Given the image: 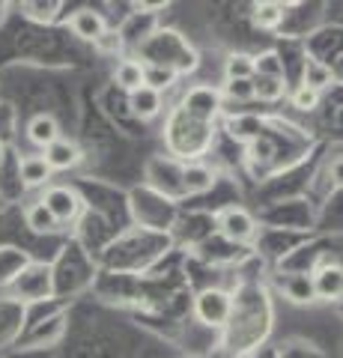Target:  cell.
I'll use <instances>...</instances> for the list:
<instances>
[{"label":"cell","mask_w":343,"mask_h":358,"mask_svg":"<svg viewBox=\"0 0 343 358\" xmlns=\"http://www.w3.org/2000/svg\"><path fill=\"white\" fill-rule=\"evenodd\" d=\"M272 331V299L260 284H242L233 293V313L221 329V346L227 355H248Z\"/></svg>","instance_id":"cell-1"},{"label":"cell","mask_w":343,"mask_h":358,"mask_svg":"<svg viewBox=\"0 0 343 358\" xmlns=\"http://www.w3.org/2000/svg\"><path fill=\"white\" fill-rule=\"evenodd\" d=\"M138 60L149 69L173 72L176 78L197 69V51L180 30L173 27H156L147 39L138 45Z\"/></svg>","instance_id":"cell-2"},{"label":"cell","mask_w":343,"mask_h":358,"mask_svg":"<svg viewBox=\"0 0 343 358\" xmlns=\"http://www.w3.org/2000/svg\"><path fill=\"white\" fill-rule=\"evenodd\" d=\"M212 141H215V122L188 114L180 105L168 114V122H164V143H168V150H170V159L203 162V155L212 147Z\"/></svg>","instance_id":"cell-3"},{"label":"cell","mask_w":343,"mask_h":358,"mask_svg":"<svg viewBox=\"0 0 343 358\" xmlns=\"http://www.w3.org/2000/svg\"><path fill=\"white\" fill-rule=\"evenodd\" d=\"M9 296L24 301L27 308L36 305V301H48L54 296V272H51V266L30 260L15 275V281L9 284Z\"/></svg>","instance_id":"cell-4"},{"label":"cell","mask_w":343,"mask_h":358,"mask_svg":"<svg viewBox=\"0 0 343 358\" xmlns=\"http://www.w3.org/2000/svg\"><path fill=\"white\" fill-rule=\"evenodd\" d=\"M215 230L221 233V239H227L230 245H254L260 236V221L254 218L251 209L230 203L224 209H218Z\"/></svg>","instance_id":"cell-5"},{"label":"cell","mask_w":343,"mask_h":358,"mask_svg":"<svg viewBox=\"0 0 343 358\" xmlns=\"http://www.w3.org/2000/svg\"><path fill=\"white\" fill-rule=\"evenodd\" d=\"M194 317L200 326L221 331L227 326L230 313H233V293L224 287H203L200 293L194 296Z\"/></svg>","instance_id":"cell-6"},{"label":"cell","mask_w":343,"mask_h":358,"mask_svg":"<svg viewBox=\"0 0 343 358\" xmlns=\"http://www.w3.org/2000/svg\"><path fill=\"white\" fill-rule=\"evenodd\" d=\"M39 203L51 212L60 227H69L84 212V197L78 194V188H72V185H48L45 192H42Z\"/></svg>","instance_id":"cell-7"},{"label":"cell","mask_w":343,"mask_h":358,"mask_svg":"<svg viewBox=\"0 0 343 358\" xmlns=\"http://www.w3.org/2000/svg\"><path fill=\"white\" fill-rule=\"evenodd\" d=\"M27 317H30V308L24 301L13 299L9 293L0 296V350L18 343L27 331Z\"/></svg>","instance_id":"cell-8"},{"label":"cell","mask_w":343,"mask_h":358,"mask_svg":"<svg viewBox=\"0 0 343 358\" xmlns=\"http://www.w3.org/2000/svg\"><path fill=\"white\" fill-rule=\"evenodd\" d=\"M180 108H185L188 114L200 117L215 122L221 117V108H224V99H221V90L218 87H209V84H194L188 87L182 99H180Z\"/></svg>","instance_id":"cell-9"},{"label":"cell","mask_w":343,"mask_h":358,"mask_svg":"<svg viewBox=\"0 0 343 358\" xmlns=\"http://www.w3.org/2000/svg\"><path fill=\"white\" fill-rule=\"evenodd\" d=\"M69 30L81 42L93 45L96 39H102L105 33L110 30V24H108L105 13H98V9H93V6H81V9H75V13L69 15Z\"/></svg>","instance_id":"cell-10"},{"label":"cell","mask_w":343,"mask_h":358,"mask_svg":"<svg viewBox=\"0 0 343 358\" xmlns=\"http://www.w3.org/2000/svg\"><path fill=\"white\" fill-rule=\"evenodd\" d=\"M314 296L316 301H340L343 299V266L340 263H323L311 272Z\"/></svg>","instance_id":"cell-11"},{"label":"cell","mask_w":343,"mask_h":358,"mask_svg":"<svg viewBox=\"0 0 343 358\" xmlns=\"http://www.w3.org/2000/svg\"><path fill=\"white\" fill-rule=\"evenodd\" d=\"M42 155H45V162L51 167V173H66V171H75L81 162H84V152L75 141L69 138H60L54 141L48 150H42Z\"/></svg>","instance_id":"cell-12"},{"label":"cell","mask_w":343,"mask_h":358,"mask_svg":"<svg viewBox=\"0 0 343 358\" xmlns=\"http://www.w3.org/2000/svg\"><path fill=\"white\" fill-rule=\"evenodd\" d=\"M51 167L42 152H24L18 159V179L24 188H48L51 185Z\"/></svg>","instance_id":"cell-13"},{"label":"cell","mask_w":343,"mask_h":358,"mask_svg":"<svg viewBox=\"0 0 343 358\" xmlns=\"http://www.w3.org/2000/svg\"><path fill=\"white\" fill-rule=\"evenodd\" d=\"M215 171L206 162H182V192L188 197L206 194L215 188Z\"/></svg>","instance_id":"cell-14"},{"label":"cell","mask_w":343,"mask_h":358,"mask_svg":"<svg viewBox=\"0 0 343 358\" xmlns=\"http://www.w3.org/2000/svg\"><path fill=\"white\" fill-rule=\"evenodd\" d=\"M24 134H27V141L33 143V147L42 152V150H48L54 141H60V122L54 114H33L27 120Z\"/></svg>","instance_id":"cell-15"},{"label":"cell","mask_w":343,"mask_h":358,"mask_svg":"<svg viewBox=\"0 0 343 358\" xmlns=\"http://www.w3.org/2000/svg\"><path fill=\"white\" fill-rule=\"evenodd\" d=\"M278 289L284 293L286 301H293V305H311V301H316L314 281H311V275H305V272L278 275Z\"/></svg>","instance_id":"cell-16"},{"label":"cell","mask_w":343,"mask_h":358,"mask_svg":"<svg viewBox=\"0 0 343 358\" xmlns=\"http://www.w3.org/2000/svg\"><path fill=\"white\" fill-rule=\"evenodd\" d=\"M129 108H131V114H135L138 120H156L164 114V96L159 93V90H152V87H140L135 90V93H129Z\"/></svg>","instance_id":"cell-17"},{"label":"cell","mask_w":343,"mask_h":358,"mask_svg":"<svg viewBox=\"0 0 343 358\" xmlns=\"http://www.w3.org/2000/svg\"><path fill=\"white\" fill-rule=\"evenodd\" d=\"M114 84L126 93H135V90L147 87V66L138 57H119L114 66Z\"/></svg>","instance_id":"cell-18"},{"label":"cell","mask_w":343,"mask_h":358,"mask_svg":"<svg viewBox=\"0 0 343 358\" xmlns=\"http://www.w3.org/2000/svg\"><path fill=\"white\" fill-rule=\"evenodd\" d=\"M286 18V6L275 3V0H263V3L251 6V21L257 30H278Z\"/></svg>","instance_id":"cell-19"},{"label":"cell","mask_w":343,"mask_h":358,"mask_svg":"<svg viewBox=\"0 0 343 358\" xmlns=\"http://www.w3.org/2000/svg\"><path fill=\"white\" fill-rule=\"evenodd\" d=\"M298 84L311 87V90H316V93H323V90H328L331 84H335V69H331L326 60L307 57L305 60V69H302V81H298Z\"/></svg>","instance_id":"cell-20"},{"label":"cell","mask_w":343,"mask_h":358,"mask_svg":"<svg viewBox=\"0 0 343 358\" xmlns=\"http://www.w3.org/2000/svg\"><path fill=\"white\" fill-rule=\"evenodd\" d=\"M251 84H254V102L275 105V102H281V99L290 96L286 78H251Z\"/></svg>","instance_id":"cell-21"},{"label":"cell","mask_w":343,"mask_h":358,"mask_svg":"<svg viewBox=\"0 0 343 358\" xmlns=\"http://www.w3.org/2000/svg\"><path fill=\"white\" fill-rule=\"evenodd\" d=\"M24 224H27V227H30L33 233H39V236H54V233H60V230H63L60 224L54 221L51 212L39 203V200H36V203H30V206L24 209Z\"/></svg>","instance_id":"cell-22"},{"label":"cell","mask_w":343,"mask_h":358,"mask_svg":"<svg viewBox=\"0 0 343 358\" xmlns=\"http://www.w3.org/2000/svg\"><path fill=\"white\" fill-rule=\"evenodd\" d=\"M263 126H265L263 117H257V114H239L236 120H230V134H233L239 143H254V141H260Z\"/></svg>","instance_id":"cell-23"},{"label":"cell","mask_w":343,"mask_h":358,"mask_svg":"<svg viewBox=\"0 0 343 358\" xmlns=\"http://www.w3.org/2000/svg\"><path fill=\"white\" fill-rule=\"evenodd\" d=\"M254 78V54L233 51L224 57V81H251Z\"/></svg>","instance_id":"cell-24"},{"label":"cell","mask_w":343,"mask_h":358,"mask_svg":"<svg viewBox=\"0 0 343 358\" xmlns=\"http://www.w3.org/2000/svg\"><path fill=\"white\" fill-rule=\"evenodd\" d=\"M30 263V257L18 248H0V287H6L15 281V275Z\"/></svg>","instance_id":"cell-25"},{"label":"cell","mask_w":343,"mask_h":358,"mask_svg":"<svg viewBox=\"0 0 343 358\" xmlns=\"http://www.w3.org/2000/svg\"><path fill=\"white\" fill-rule=\"evenodd\" d=\"M254 78H286L284 57L272 48L254 54Z\"/></svg>","instance_id":"cell-26"},{"label":"cell","mask_w":343,"mask_h":358,"mask_svg":"<svg viewBox=\"0 0 343 358\" xmlns=\"http://www.w3.org/2000/svg\"><path fill=\"white\" fill-rule=\"evenodd\" d=\"M60 338H63V317H51V320H42L39 326L27 334V343L42 346V341H45V343H57Z\"/></svg>","instance_id":"cell-27"},{"label":"cell","mask_w":343,"mask_h":358,"mask_svg":"<svg viewBox=\"0 0 343 358\" xmlns=\"http://www.w3.org/2000/svg\"><path fill=\"white\" fill-rule=\"evenodd\" d=\"M286 99H290V105H293L295 110H302V114H311V110L319 108V99H323V93H316V90H311V87L295 84Z\"/></svg>","instance_id":"cell-28"},{"label":"cell","mask_w":343,"mask_h":358,"mask_svg":"<svg viewBox=\"0 0 343 358\" xmlns=\"http://www.w3.org/2000/svg\"><path fill=\"white\" fill-rule=\"evenodd\" d=\"M63 3H21V13H24L30 21H39V24H51L54 18L60 15Z\"/></svg>","instance_id":"cell-29"},{"label":"cell","mask_w":343,"mask_h":358,"mask_svg":"<svg viewBox=\"0 0 343 358\" xmlns=\"http://www.w3.org/2000/svg\"><path fill=\"white\" fill-rule=\"evenodd\" d=\"M93 48L102 54V57H119V54H123V48H126V39H123V33H119V30L110 27L102 39L93 42Z\"/></svg>","instance_id":"cell-30"},{"label":"cell","mask_w":343,"mask_h":358,"mask_svg":"<svg viewBox=\"0 0 343 358\" xmlns=\"http://www.w3.org/2000/svg\"><path fill=\"white\" fill-rule=\"evenodd\" d=\"M221 99H233V102L245 105V102H254V84L251 81H224L221 87Z\"/></svg>","instance_id":"cell-31"},{"label":"cell","mask_w":343,"mask_h":358,"mask_svg":"<svg viewBox=\"0 0 343 358\" xmlns=\"http://www.w3.org/2000/svg\"><path fill=\"white\" fill-rule=\"evenodd\" d=\"M173 81H176V75H173V72H164V69H149V66H147V87L159 90L161 96H164V90H170V87H173Z\"/></svg>","instance_id":"cell-32"},{"label":"cell","mask_w":343,"mask_h":358,"mask_svg":"<svg viewBox=\"0 0 343 358\" xmlns=\"http://www.w3.org/2000/svg\"><path fill=\"white\" fill-rule=\"evenodd\" d=\"M328 176H331V182H335L337 188H343V155H337V159L328 164Z\"/></svg>","instance_id":"cell-33"},{"label":"cell","mask_w":343,"mask_h":358,"mask_svg":"<svg viewBox=\"0 0 343 358\" xmlns=\"http://www.w3.org/2000/svg\"><path fill=\"white\" fill-rule=\"evenodd\" d=\"M3 159H6V143L0 141V164H3Z\"/></svg>","instance_id":"cell-34"},{"label":"cell","mask_w":343,"mask_h":358,"mask_svg":"<svg viewBox=\"0 0 343 358\" xmlns=\"http://www.w3.org/2000/svg\"><path fill=\"white\" fill-rule=\"evenodd\" d=\"M6 9H9L6 3H0V21H3V15H6Z\"/></svg>","instance_id":"cell-35"},{"label":"cell","mask_w":343,"mask_h":358,"mask_svg":"<svg viewBox=\"0 0 343 358\" xmlns=\"http://www.w3.org/2000/svg\"><path fill=\"white\" fill-rule=\"evenodd\" d=\"M182 358H194V355H182Z\"/></svg>","instance_id":"cell-36"}]
</instances>
